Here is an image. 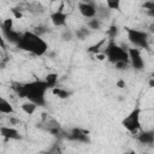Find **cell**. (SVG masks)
<instances>
[{
  "instance_id": "1",
  "label": "cell",
  "mask_w": 154,
  "mask_h": 154,
  "mask_svg": "<svg viewBox=\"0 0 154 154\" xmlns=\"http://www.w3.org/2000/svg\"><path fill=\"white\" fill-rule=\"evenodd\" d=\"M19 49L29 52L34 55H43L47 49H48V45L47 42L38 35H36L32 31H25L22 34L19 41L16 45Z\"/></svg>"
},
{
  "instance_id": "2",
  "label": "cell",
  "mask_w": 154,
  "mask_h": 154,
  "mask_svg": "<svg viewBox=\"0 0 154 154\" xmlns=\"http://www.w3.org/2000/svg\"><path fill=\"white\" fill-rule=\"evenodd\" d=\"M49 89L46 81H32L29 83H24V90H25V97L36 103L37 106H45V94Z\"/></svg>"
},
{
  "instance_id": "3",
  "label": "cell",
  "mask_w": 154,
  "mask_h": 154,
  "mask_svg": "<svg viewBox=\"0 0 154 154\" xmlns=\"http://www.w3.org/2000/svg\"><path fill=\"white\" fill-rule=\"evenodd\" d=\"M102 52L106 54V59L112 64H114L117 61H122V60L129 63V55H128L126 49H124L120 46L116 45L113 42V40H111L107 43V46L105 47V49Z\"/></svg>"
},
{
  "instance_id": "4",
  "label": "cell",
  "mask_w": 154,
  "mask_h": 154,
  "mask_svg": "<svg viewBox=\"0 0 154 154\" xmlns=\"http://www.w3.org/2000/svg\"><path fill=\"white\" fill-rule=\"evenodd\" d=\"M140 117H141V108H140V107H135V108L122 120V125H123L129 132L136 134V132L141 129Z\"/></svg>"
},
{
  "instance_id": "5",
  "label": "cell",
  "mask_w": 154,
  "mask_h": 154,
  "mask_svg": "<svg viewBox=\"0 0 154 154\" xmlns=\"http://www.w3.org/2000/svg\"><path fill=\"white\" fill-rule=\"evenodd\" d=\"M128 32L129 41L137 48H148V34L146 31H141L137 29L125 28Z\"/></svg>"
},
{
  "instance_id": "6",
  "label": "cell",
  "mask_w": 154,
  "mask_h": 154,
  "mask_svg": "<svg viewBox=\"0 0 154 154\" xmlns=\"http://www.w3.org/2000/svg\"><path fill=\"white\" fill-rule=\"evenodd\" d=\"M128 52V55H129V64L135 69V70H143L144 67V61L142 59V55H141V52L137 47H134V48H128L126 49Z\"/></svg>"
},
{
  "instance_id": "7",
  "label": "cell",
  "mask_w": 154,
  "mask_h": 154,
  "mask_svg": "<svg viewBox=\"0 0 154 154\" xmlns=\"http://www.w3.org/2000/svg\"><path fill=\"white\" fill-rule=\"evenodd\" d=\"M88 134L89 131L87 130H82V129H78V128H75L72 129L69 134H65L67 138L72 140V141H77V142H89V137H88Z\"/></svg>"
},
{
  "instance_id": "8",
  "label": "cell",
  "mask_w": 154,
  "mask_h": 154,
  "mask_svg": "<svg viewBox=\"0 0 154 154\" xmlns=\"http://www.w3.org/2000/svg\"><path fill=\"white\" fill-rule=\"evenodd\" d=\"M0 134L6 140H20L22 138L19 131L12 126H0Z\"/></svg>"
},
{
  "instance_id": "9",
  "label": "cell",
  "mask_w": 154,
  "mask_h": 154,
  "mask_svg": "<svg viewBox=\"0 0 154 154\" xmlns=\"http://www.w3.org/2000/svg\"><path fill=\"white\" fill-rule=\"evenodd\" d=\"M96 5H93V4H85V2H79L78 4V10L81 12V14L85 18H93L95 17V12H96V8H95Z\"/></svg>"
},
{
  "instance_id": "10",
  "label": "cell",
  "mask_w": 154,
  "mask_h": 154,
  "mask_svg": "<svg viewBox=\"0 0 154 154\" xmlns=\"http://www.w3.org/2000/svg\"><path fill=\"white\" fill-rule=\"evenodd\" d=\"M66 19H67V14L64 13L63 11H55L53 13H51V20L53 23V25L55 26H64L66 24Z\"/></svg>"
},
{
  "instance_id": "11",
  "label": "cell",
  "mask_w": 154,
  "mask_h": 154,
  "mask_svg": "<svg viewBox=\"0 0 154 154\" xmlns=\"http://www.w3.org/2000/svg\"><path fill=\"white\" fill-rule=\"evenodd\" d=\"M41 119H42L43 125H46V130L52 129V128H58V126H60L59 123L57 122V119H55L54 117H52L51 114H48V113H45V112H43V113L41 114Z\"/></svg>"
},
{
  "instance_id": "12",
  "label": "cell",
  "mask_w": 154,
  "mask_h": 154,
  "mask_svg": "<svg viewBox=\"0 0 154 154\" xmlns=\"http://www.w3.org/2000/svg\"><path fill=\"white\" fill-rule=\"evenodd\" d=\"M137 140L141 143H144V144H153V142H154V131L153 130L141 131L137 135Z\"/></svg>"
},
{
  "instance_id": "13",
  "label": "cell",
  "mask_w": 154,
  "mask_h": 154,
  "mask_svg": "<svg viewBox=\"0 0 154 154\" xmlns=\"http://www.w3.org/2000/svg\"><path fill=\"white\" fill-rule=\"evenodd\" d=\"M96 8V12H95V17L100 20L102 19H107L109 16H111V10L107 7V6H103V5H99V6H95Z\"/></svg>"
},
{
  "instance_id": "14",
  "label": "cell",
  "mask_w": 154,
  "mask_h": 154,
  "mask_svg": "<svg viewBox=\"0 0 154 154\" xmlns=\"http://www.w3.org/2000/svg\"><path fill=\"white\" fill-rule=\"evenodd\" d=\"M14 112L13 106L2 96H0V113L2 114H12Z\"/></svg>"
},
{
  "instance_id": "15",
  "label": "cell",
  "mask_w": 154,
  "mask_h": 154,
  "mask_svg": "<svg viewBox=\"0 0 154 154\" xmlns=\"http://www.w3.org/2000/svg\"><path fill=\"white\" fill-rule=\"evenodd\" d=\"M26 8H28V11H29L30 13H34V14H41V13L45 12L43 5H42L41 2H37V1L30 2V4L26 6Z\"/></svg>"
},
{
  "instance_id": "16",
  "label": "cell",
  "mask_w": 154,
  "mask_h": 154,
  "mask_svg": "<svg viewBox=\"0 0 154 154\" xmlns=\"http://www.w3.org/2000/svg\"><path fill=\"white\" fill-rule=\"evenodd\" d=\"M2 32H4L5 37H6L10 42L16 43V45H17V42L19 41V38H20V36H22V34L14 31L13 29H11V30H2Z\"/></svg>"
},
{
  "instance_id": "17",
  "label": "cell",
  "mask_w": 154,
  "mask_h": 154,
  "mask_svg": "<svg viewBox=\"0 0 154 154\" xmlns=\"http://www.w3.org/2000/svg\"><path fill=\"white\" fill-rule=\"evenodd\" d=\"M105 45H106V38H102L101 41H99L96 45H93L88 48V52L89 53H93V54H96L99 52H102L103 48H105Z\"/></svg>"
},
{
  "instance_id": "18",
  "label": "cell",
  "mask_w": 154,
  "mask_h": 154,
  "mask_svg": "<svg viewBox=\"0 0 154 154\" xmlns=\"http://www.w3.org/2000/svg\"><path fill=\"white\" fill-rule=\"evenodd\" d=\"M51 89H52L53 95L58 96L59 99H67V97L71 95V93H70V91H67V90H65V89H63V88L53 87V88H51Z\"/></svg>"
},
{
  "instance_id": "19",
  "label": "cell",
  "mask_w": 154,
  "mask_h": 154,
  "mask_svg": "<svg viewBox=\"0 0 154 154\" xmlns=\"http://www.w3.org/2000/svg\"><path fill=\"white\" fill-rule=\"evenodd\" d=\"M36 107H37V105L34 103V102H31V101H26V102L22 103V109H23V112L26 113V114H29V116H31V114L36 111Z\"/></svg>"
},
{
  "instance_id": "20",
  "label": "cell",
  "mask_w": 154,
  "mask_h": 154,
  "mask_svg": "<svg viewBox=\"0 0 154 154\" xmlns=\"http://www.w3.org/2000/svg\"><path fill=\"white\" fill-rule=\"evenodd\" d=\"M12 89L17 93V95L19 97H25V90H24V83H19V82H13L11 84Z\"/></svg>"
},
{
  "instance_id": "21",
  "label": "cell",
  "mask_w": 154,
  "mask_h": 154,
  "mask_svg": "<svg viewBox=\"0 0 154 154\" xmlns=\"http://www.w3.org/2000/svg\"><path fill=\"white\" fill-rule=\"evenodd\" d=\"M75 35L77 36V38L84 40L88 35H90V29H89L88 26H82V28H79L78 30L75 31Z\"/></svg>"
},
{
  "instance_id": "22",
  "label": "cell",
  "mask_w": 154,
  "mask_h": 154,
  "mask_svg": "<svg viewBox=\"0 0 154 154\" xmlns=\"http://www.w3.org/2000/svg\"><path fill=\"white\" fill-rule=\"evenodd\" d=\"M87 26H88L90 30H99L100 26H101V20L97 19L96 17H93V18H90V19L87 22Z\"/></svg>"
},
{
  "instance_id": "23",
  "label": "cell",
  "mask_w": 154,
  "mask_h": 154,
  "mask_svg": "<svg viewBox=\"0 0 154 154\" xmlns=\"http://www.w3.org/2000/svg\"><path fill=\"white\" fill-rule=\"evenodd\" d=\"M45 81L47 82V84H48V87H49V89H51V88H53V87L57 85L58 75H57V73H48V75L46 76V78H45Z\"/></svg>"
},
{
  "instance_id": "24",
  "label": "cell",
  "mask_w": 154,
  "mask_h": 154,
  "mask_svg": "<svg viewBox=\"0 0 154 154\" xmlns=\"http://www.w3.org/2000/svg\"><path fill=\"white\" fill-rule=\"evenodd\" d=\"M120 2H122V0H106V6L111 11H119L120 10Z\"/></svg>"
},
{
  "instance_id": "25",
  "label": "cell",
  "mask_w": 154,
  "mask_h": 154,
  "mask_svg": "<svg viewBox=\"0 0 154 154\" xmlns=\"http://www.w3.org/2000/svg\"><path fill=\"white\" fill-rule=\"evenodd\" d=\"M13 29V19L12 18H6L2 22V30H11Z\"/></svg>"
},
{
  "instance_id": "26",
  "label": "cell",
  "mask_w": 154,
  "mask_h": 154,
  "mask_svg": "<svg viewBox=\"0 0 154 154\" xmlns=\"http://www.w3.org/2000/svg\"><path fill=\"white\" fill-rule=\"evenodd\" d=\"M48 31V28H46V26H43V25H38V26H35L34 28V30H32V32H35L36 35H38V36H42L43 34H46Z\"/></svg>"
},
{
  "instance_id": "27",
  "label": "cell",
  "mask_w": 154,
  "mask_h": 154,
  "mask_svg": "<svg viewBox=\"0 0 154 154\" xmlns=\"http://www.w3.org/2000/svg\"><path fill=\"white\" fill-rule=\"evenodd\" d=\"M114 66H116L117 70H128V67H129V63L122 60V61H117V63H114Z\"/></svg>"
},
{
  "instance_id": "28",
  "label": "cell",
  "mask_w": 154,
  "mask_h": 154,
  "mask_svg": "<svg viewBox=\"0 0 154 154\" xmlns=\"http://www.w3.org/2000/svg\"><path fill=\"white\" fill-rule=\"evenodd\" d=\"M61 38L64 41H71L73 38V32L70 31V30H65L63 34H61Z\"/></svg>"
},
{
  "instance_id": "29",
  "label": "cell",
  "mask_w": 154,
  "mask_h": 154,
  "mask_svg": "<svg viewBox=\"0 0 154 154\" xmlns=\"http://www.w3.org/2000/svg\"><path fill=\"white\" fill-rule=\"evenodd\" d=\"M117 32H118V28H117L116 25H112V26L107 30V34H108V36L111 37V40H113V37H116Z\"/></svg>"
},
{
  "instance_id": "30",
  "label": "cell",
  "mask_w": 154,
  "mask_h": 154,
  "mask_svg": "<svg viewBox=\"0 0 154 154\" xmlns=\"http://www.w3.org/2000/svg\"><path fill=\"white\" fill-rule=\"evenodd\" d=\"M143 8H146L147 11L149 10H154V0H148V1H144V4L142 5Z\"/></svg>"
},
{
  "instance_id": "31",
  "label": "cell",
  "mask_w": 154,
  "mask_h": 154,
  "mask_svg": "<svg viewBox=\"0 0 154 154\" xmlns=\"http://www.w3.org/2000/svg\"><path fill=\"white\" fill-rule=\"evenodd\" d=\"M11 11H12V13L14 14V18H17V19H20V18L23 17V13H22V10H19V8H17V7H13V8H11Z\"/></svg>"
},
{
  "instance_id": "32",
  "label": "cell",
  "mask_w": 154,
  "mask_h": 154,
  "mask_svg": "<svg viewBox=\"0 0 154 154\" xmlns=\"http://www.w3.org/2000/svg\"><path fill=\"white\" fill-rule=\"evenodd\" d=\"M95 55V58L97 59V60H105L106 59V54L103 53V52H99V53H96V54H94Z\"/></svg>"
},
{
  "instance_id": "33",
  "label": "cell",
  "mask_w": 154,
  "mask_h": 154,
  "mask_svg": "<svg viewBox=\"0 0 154 154\" xmlns=\"http://www.w3.org/2000/svg\"><path fill=\"white\" fill-rule=\"evenodd\" d=\"M116 85H117L118 88L123 89V88H125V87H126V83H125V81H124V79H118V81H117V83H116Z\"/></svg>"
},
{
  "instance_id": "34",
  "label": "cell",
  "mask_w": 154,
  "mask_h": 154,
  "mask_svg": "<svg viewBox=\"0 0 154 154\" xmlns=\"http://www.w3.org/2000/svg\"><path fill=\"white\" fill-rule=\"evenodd\" d=\"M0 47L1 48H5L6 47V43H5V40H4V37L0 35Z\"/></svg>"
},
{
  "instance_id": "35",
  "label": "cell",
  "mask_w": 154,
  "mask_h": 154,
  "mask_svg": "<svg viewBox=\"0 0 154 154\" xmlns=\"http://www.w3.org/2000/svg\"><path fill=\"white\" fill-rule=\"evenodd\" d=\"M81 2H85V4H93V5H95V1H94V0H81Z\"/></svg>"
},
{
  "instance_id": "36",
  "label": "cell",
  "mask_w": 154,
  "mask_h": 154,
  "mask_svg": "<svg viewBox=\"0 0 154 154\" xmlns=\"http://www.w3.org/2000/svg\"><path fill=\"white\" fill-rule=\"evenodd\" d=\"M149 87H150V88H153V87H154V81H153V78L149 81Z\"/></svg>"
},
{
  "instance_id": "37",
  "label": "cell",
  "mask_w": 154,
  "mask_h": 154,
  "mask_svg": "<svg viewBox=\"0 0 154 154\" xmlns=\"http://www.w3.org/2000/svg\"><path fill=\"white\" fill-rule=\"evenodd\" d=\"M52 1H59V0H52Z\"/></svg>"
}]
</instances>
